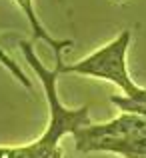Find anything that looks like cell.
Segmentation results:
<instances>
[{"mask_svg":"<svg viewBox=\"0 0 146 158\" xmlns=\"http://www.w3.org/2000/svg\"><path fill=\"white\" fill-rule=\"evenodd\" d=\"M20 52L24 54L26 62L30 64V68L34 70V74L40 78L46 92V100H48V124L44 128L42 136L34 142L26 144V146H18V148H4L0 146V158H60V140L66 134H74L78 128L88 126L90 122V114H88V106H80V108H66L60 102L56 94V68L48 70L46 66L40 64L36 52L32 50L30 42H18Z\"/></svg>","mask_w":146,"mask_h":158,"instance_id":"obj_1","label":"cell"},{"mask_svg":"<svg viewBox=\"0 0 146 158\" xmlns=\"http://www.w3.org/2000/svg\"><path fill=\"white\" fill-rule=\"evenodd\" d=\"M130 30H122L112 42L98 48L90 56L74 62V64H56L58 74H82V76H92L100 80H108L114 86H118L126 98H132L138 90V84H134L128 74L126 66V52L130 46Z\"/></svg>","mask_w":146,"mask_h":158,"instance_id":"obj_2","label":"cell"},{"mask_svg":"<svg viewBox=\"0 0 146 158\" xmlns=\"http://www.w3.org/2000/svg\"><path fill=\"white\" fill-rule=\"evenodd\" d=\"M136 136H146V116L122 112L114 120L78 128L72 134V138H74V146L80 148L82 144L98 138H136Z\"/></svg>","mask_w":146,"mask_h":158,"instance_id":"obj_3","label":"cell"},{"mask_svg":"<svg viewBox=\"0 0 146 158\" xmlns=\"http://www.w3.org/2000/svg\"><path fill=\"white\" fill-rule=\"evenodd\" d=\"M80 152H110L124 158H146V136L136 138H98L76 148Z\"/></svg>","mask_w":146,"mask_h":158,"instance_id":"obj_4","label":"cell"},{"mask_svg":"<svg viewBox=\"0 0 146 158\" xmlns=\"http://www.w3.org/2000/svg\"><path fill=\"white\" fill-rule=\"evenodd\" d=\"M114 2H120V0H114Z\"/></svg>","mask_w":146,"mask_h":158,"instance_id":"obj_5","label":"cell"}]
</instances>
